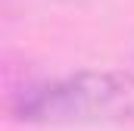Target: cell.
<instances>
[{"instance_id": "1", "label": "cell", "mask_w": 134, "mask_h": 131, "mask_svg": "<svg viewBox=\"0 0 134 131\" xmlns=\"http://www.w3.org/2000/svg\"><path fill=\"white\" fill-rule=\"evenodd\" d=\"M128 88V81L112 75H78L25 91L19 112L22 119H97L122 109Z\"/></svg>"}]
</instances>
